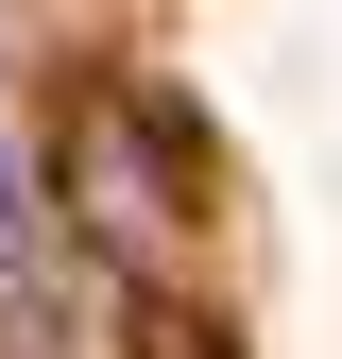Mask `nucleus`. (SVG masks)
<instances>
[{"instance_id": "nucleus-1", "label": "nucleus", "mask_w": 342, "mask_h": 359, "mask_svg": "<svg viewBox=\"0 0 342 359\" xmlns=\"http://www.w3.org/2000/svg\"><path fill=\"white\" fill-rule=\"evenodd\" d=\"M86 222H103L120 257H154V240H171V205H154V154H137V120H86Z\"/></svg>"}, {"instance_id": "nucleus-2", "label": "nucleus", "mask_w": 342, "mask_h": 359, "mask_svg": "<svg viewBox=\"0 0 342 359\" xmlns=\"http://www.w3.org/2000/svg\"><path fill=\"white\" fill-rule=\"evenodd\" d=\"M34 257V205H18V154H0V274Z\"/></svg>"}]
</instances>
